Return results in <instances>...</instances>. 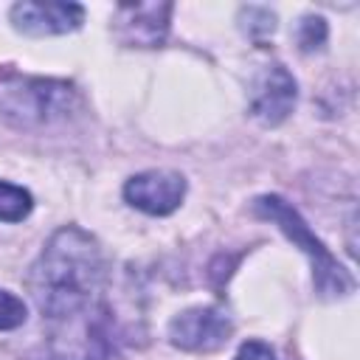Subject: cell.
I'll list each match as a JSON object with an SVG mask.
<instances>
[{"label":"cell","instance_id":"6da1fadb","mask_svg":"<svg viewBox=\"0 0 360 360\" xmlns=\"http://www.w3.org/2000/svg\"><path fill=\"white\" fill-rule=\"evenodd\" d=\"M107 284V259L98 239L76 225L51 233L31 264L28 290L42 318L68 323L98 309Z\"/></svg>","mask_w":360,"mask_h":360},{"label":"cell","instance_id":"7a4b0ae2","mask_svg":"<svg viewBox=\"0 0 360 360\" xmlns=\"http://www.w3.org/2000/svg\"><path fill=\"white\" fill-rule=\"evenodd\" d=\"M253 211L262 217V219H270L281 228V233L295 242L312 262V281L318 287L321 295L326 298H340L346 292L354 290V278L349 276L346 267L338 264V259L329 253V248L312 233V228L307 225V219L278 194H262L253 200Z\"/></svg>","mask_w":360,"mask_h":360},{"label":"cell","instance_id":"3957f363","mask_svg":"<svg viewBox=\"0 0 360 360\" xmlns=\"http://www.w3.org/2000/svg\"><path fill=\"white\" fill-rule=\"evenodd\" d=\"M76 104V90L59 79L39 76H11L0 82V118L14 127L34 129L70 115Z\"/></svg>","mask_w":360,"mask_h":360},{"label":"cell","instance_id":"277c9868","mask_svg":"<svg viewBox=\"0 0 360 360\" xmlns=\"http://www.w3.org/2000/svg\"><path fill=\"white\" fill-rule=\"evenodd\" d=\"M298 98V84L292 79V73L281 65V62H270L264 65L248 90V104H250V115L256 121H262L264 127H276L281 124Z\"/></svg>","mask_w":360,"mask_h":360},{"label":"cell","instance_id":"5b68a950","mask_svg":"<svg viewBox=\"0 0 360 360\" xmlns=\"http://www.w3.org/2000/svg\"><path fill=\"white\" fill-rule=\"evenodd\" d=\"M231 335L233 323L219 307H191L169 323V340L183 352H217Z\"/></svg>","mask_w":360,"mask_h":360},{"label":"cell","instance_id":"8992f818","mask_svg":"<svg viewBox=\"0 0 360 360\" xmlns=\"http://www.w3.org/2000/svg\"><path fill=\"white\" fill-rule=\"evenodd\" d=\"M183 197H186V177L172 169H149L132 174L124 183V200L149 217H166L177 211Z\"/></svg>","mask_w":360,"mask_h":360},{"label":"cell","instance_id":"52a82bcc","mask_svg":"<svg viewBox=\"0 0 360 360\" xmlns=\"http://www.w3.org/2000/svg\"><path fill=\"white\" fill-rule=\"evenodd\" d=\"M11 25L20 34L28 37H56V34H70L84 22V6L79 3H59V0H22L14 3L11 11Z\"/></svg>","mask_w":360,"mask_h":360},{"label":"cell","instance_id":"ba28073f","mask_svg":"<svg viewBox=\"0 0 360 360\" xmlns=\"http://www.w3.org/2000/svg\"><path fill=\"white\" fill-rule=\"evenodd\" d=\"M172 8H174L172 3H127V6H118L115 17H112L115 37L124 45L155 48L166 39Z\"/></svg>","mask_w":360,"mask_h":360},{"label":"cell","instance_id":"9c48e42d","mask_svg":"<svg viewBox=\"0 0 360 360\" xmlns=\"http://www.w3.org/2000/svg\"><path fill=\"white\" fill-rule=\"evenodd\" d=\"M34 208V197L28 188L0 180V222H22Z\"/></svg>","mask_w":360,"mask_h":360},{"label":"cell","instance_id":"30bf717a","mask_svg":"<svg viewBox=\"0 0 360 360\" xmlns=\"http://www.w3.org/2000/svg\"><path fill=\"white\" fill-rule=\"evenodd\" d=\"M239 22H242V31L250 39H264L276 28V14L264 6H248V8L239 11Z\"/></svg>","mask_w":360,"mask_h":360},{"label":"cell","instance_id":"8fae6325","mask_svg":"<svg viewBox=\"0 0 360 360\" xmlns=\"http://www.w3.org/2000/svg\"><path fill=\"white\" fill-rule=\"evenodd\" d=\"M326 37H329V28H326V20H323L321 14H307V17H301L298 31H295V39H298V48H301L304 53H312V51L323 48Z\"/></svg>","mask_w":360,"mask_h":360},{"label":"cell","instance_id":"7c38bea8","mask_svg":"<svg viewBox=\"0 0 360 360\" xmlns=\"http://www.w3.org/2000/svg\"><path fill=\"white\" fill-rule=\"evenodd\" d=\"M28 318V307L20 295L8 292V290H0V332H8V329H17L22 326Z\"/></svg>","mask_w":360,"mask_h":360},{"label":"cell","instance_id":"4fadbf2b","mask_svg":"<svg viewBox=\"0 0 360 360\" xmlns=\"http://www.w3.org/2000/svg\"><path fill=\"white\" fill-rule=\"evenodd\" d=\"M233 360H276V352L264 340H245Z\"/></svg>","mask_w":360,"mask_h":360}]
</instances>
